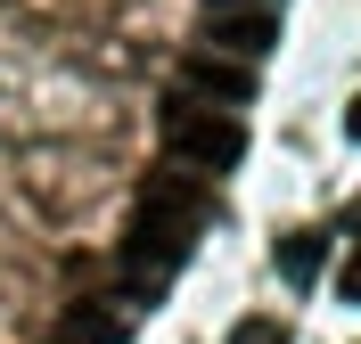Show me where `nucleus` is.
<instances>
[{
    "label": "nucleus",
    "instance_id": "7",
    "mask_svg": "<svg viewBox=\"0 0 361 344\" xmlns=\"http://www.w3.org/2000/svg\"><path fill=\"white\" fill-rule=\"evenodd\" d=\"M230 344H288V328H279V320H238Z\"/></svg>",
    "mask_w": 361,
    "mask_h": 344
},
{
    "label": "nucleus",
    "instance_id": "4",
    "mask_svg": "<svg viewBox=\"0 0 361 344\" xmlns=\"http://www.w3.org/2000/svg\"><path fill=\"white\" fill-rule=\"evenodd\" d=\"M180 91L222 98V107H247V98H255V74H247V58H230V49H197V58L180 66Z\"/></svg>",
    "mask_w": 361,
    "mask_h": 344
},
{
    "label": "nucleus",
    "instance_id": "5",
    "mask_svg": "<svg viewBox=\"0 0 361 344\" xmlns=\"http://www.w3.org/2000/svg\"><path fill=\"white\" fill-rule=\"evenodd\" d=\"M320 262H329V238H320V229H295V238H279V271H288L295 287H312Z\"/></svg>",
    "mask_w": 361,
    "mask_h": 344
},
{
    "label": "nucleus",
    "instance_id": "1",
    "mask_svg": "<svg viewBox=\"0 0 361 344\" xmlns=\"http://www.w3.org/2000/svg\"><path fill=\"white\" fill-rule=\"evenodd\" d=\"M197 229H205V181L197 172L148 181V197H140V213H132V238H123V279H132V295H157L164 279L189 262Z\"/></svg>",
    "mask_w": 361,
    "mask_h": 344
},
{
    "label": "nucleus",
    "instance_id": "3",
    "mask_svg": "<svg viewBox=\"0 0 361 344\" xmlns=\"http://www.w3.org/2000/svg\"><path fill=\"white\" fill-rule=\"evenodd\" d=\"M205 42L230 49V58H263V49H279V8H263V0H222L214 25H205Z\"/></svg>",
    "mask_w": 361,
    "mask_h": 344
},
{
    "label": "nucleus",
    "instance_id": "6",
    "mask_svg": "<svg viewBox=\"0 0 361 344\" xmlns=\"http://www.w3.org/2000/svg\"><path fill=\"white\" fill-rule=\"evenodd\" d=\"M58 344H123V320H115V312H90V303H82V312L66 320V336H58Z\"/></svg>",
    "mask_w": 361,
    "mask_h": 344
},
{
    "label": "nucleus",
    "instance_id": "8",
    "mask_svg": "<svg viewBox=\"0 0 361 344\" xmlns=\"http://www.w3.org/2000/svg\"><path fill=\"white\" fill-rule=\"evenodd\" d=\"M345 303H361V246H353V262H345Z\"/></svg>",
    "mask_w": 361,
    "mask_h": 344
},
{
    "label": "nucleus",
    "instance_id": "2",
    "mask_svg": "<svg viewBox=\"0 0 361 344\" xmlns=\"http://www.w3.org/2000/svg\"><path fill=\"white\" fill-rule=\"evenodd\" d=\"M157 123H164V156L189 164V172H230V164L247 156V123L230 107H205L197 91H173Z\"/></svg>",
    "mask_w": 361,
    "mask_h": 344
},
{
    "label": "nucleus",
    "instance_id": "9",
    "mask_svg": "<svg viewBox=\"0 0 361 344\" xmlns=\"http://www.w3.org/2000/svg\"><path fill=\"white\" fill-rule=\"evenodd\" d=\"M214 8H222V0H214Z\"/></svg>",
    "mask_w": 361,
    "mask_h": 344
}]
</instances>
